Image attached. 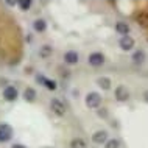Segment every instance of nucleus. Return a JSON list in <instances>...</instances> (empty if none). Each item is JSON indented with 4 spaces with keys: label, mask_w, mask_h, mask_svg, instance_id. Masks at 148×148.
Segmentation results:
<instances>
[{
    "label": "nucleus",
    "mask_w": 148,
    "mask_h": 148,
    "mask_svg": "<svg viewBox=\"0 0 148 148\" xmlns=\"http://www.w3.org/2000/svg\"><path fill=\"white\" fill-rule=\"evenodd\" d=\"M143 98H145V101L148 103V89H147L145 92H143Z\"/></svg>",
    "instance_id": "23"
},
{
    "label": "nucleus",
    "mask_w": 148,
    "mask_h": 148,
    "mask_svg": "<svg viewBox=\"0 0 148 148\" xmlns=\"http://www.w3.org/2000/svg\"><path fill=\"white\" fill-rule=\"evenodd\" d=\"M3 98H5L6 101H16V100L19 98L17 89H16L14 86H6L5 89H3Z\"/></svg>",
    "instance_id": "6"
},
{
    "label": "nucleus",
    "mask_w": 148,
    "mask_h": 148,
    "mask_svg": "<svg viewBox=\"0 0 148 148\" xmlns=\"http://www.w3.org/2000/svg\"><path fill=\"white\" fill-rule=\"evenodd\" d=\"M87 62H89L92 67H100V66H103V64H105V55L100 53V51H94V53L89 55Z\"/></svg>",
    "instance_id": "3"
},
{
    "label": "nucleus",
    "mask_w": 148,
    "mask_h": 148,
    "mask_svg": "<svg viewBox=\"0 0 148 148\" xmlns=\"http://www.w3.org/2000/svg\"><path fill=\"white\" fill-rule=\"evenodd\" d=\"M11 148H25V147H23V145H21V143H16V145H13Z\"/></svg>",
    "instance_id": "24"
},
{
    "label": "nucleus",
    "mask_w": 148,
    "mask_h": 148,
    "mask_svg": "<svg viewBox=\"0 0 148 148\" xmlns=\"http://www.w3.org/2000/svg\"><path fill=\"white\" fill-rule=\"evenodd\" d=\"M70 148H87V145H86V142L83 140V139L77 137V139H72Z\"/></svg>",
    "instance_id": "16"
},
{
    "label": "nucleus",
    "mask_w": 148,
    "mask_h": 148,
    "mask_svg": "<svg viewBox=\"0 0 148 148\" xmlns=\"http://www.w3.org/2000/svg\"><path fill=\"white\" fill-rule=\"evenodd\" d=\"M17 5H19V8H21L22 11H28L31 8V0H19Z\"/></svg>",
    "instance_id": "19"
},
{
    "label": "nucleus",
    "mask_w": 148,
    "mask_h": 148,
    "mask_svg": "<svg viewBox=\"0 0 148 148\" xmlns=\"http://www.w3.org/2000/svg\"><path fill=\"white\" fill-rule=\"evenodd\" d=\"M51 53H53V47L49 45V44H44V45L39 49V56H41L42 59H47L51 56Z\"/></svg>",
    "instance_id": "11"
},
{
    "label": "nucleus",
    "mask_w": 148,
    "mask_h": 148,
    "mask_svg": "<svg viewBox=\"0 0 148 148\" xmlns=\"http://www.w3.org/2000/svg\"><path fill=\"white\" fill-rule=\"evenodd\" d=\"M115 31L122 36H128L130 34V25L126 22H117L115 23Z\"/></svg>",
    "instance_id": "13"
},
{
    "label": "nucleus",
    "mask_w": 148,
    "mask_h": 148,
    "mask_svg": "<svg viewBox=\"0 0 148 148\" xmlns=\"http://www.w3.org/2000/svg\"><path fill=\"white\" fill-rule=\"evenodd\" d=\"M36 97H38V94H36V90L33 89V87H27L25 90H23V100L28 103H33Z\"/></svg>",
    "instance_id": "12"
},
{
    "label": "nucleus",
    "mask_w": 148,
    "mask_h": 148,
    "mask_svg": "<svg viewBox=\"0 0 148 148\" xmlns=\"http://www.w3.org/2000/svg\"><path fill=\"white\" fill-rule=\"evenodd\" d=\"M33 28H34V31H38V33H44V31L47 30L45 19H36L33 22Z\"/></svg>",
    "instance_id": "14"
},
{
    "label": "nucleus",
    "mask_w": 148,
    "mask_h": 148,
    "mask_svg": "<svg viewBox=\"0 0 148 148\" xmlns=\"http://www.w3.org/2000/svg\"><path fill=\"white\" fill-rule=\"evenodd\" d=\"M105 148H120V142L117 139H111V140H106Z\"/></svg>",
    "instance_id": "20"
},
{
    "label": "nucleus",
    "mask_w": 148,
    "mask_h": 148,
    "mask_svg": "<svg viewBox=\"0 0 148 148\" xmlns=\"http://www.w3.org/2000/svg\"><path fill=\"white\" fill-rule=\"evenodd\" d=\"M115 100L117 101H120V103H123V101H126L128 98H130V92H128V89H126V86H123V84H120V86H117L115 87Z\"/></svg>",
    "instance_id": "5"
},
{
    "label": "nucleus",
    "mask_w": 148,
    "mask_h": 148,
    "mask_svg": "<svg viewBox=\"0 0 148 148\" xmlns=\"http://www.w3.org/2000/svg\"><path fill=\"white\" fill-rule=\"evenodd\" d=\"M36 81L41 83V84H44V81H45V77H44V75H38V77H36Z\"/></svg>",
    "instance_id": "21"
},
{
    "label": "nucleus",
    "mask_w": 148,
    "mask_h": 148,
    "mask_svg": "<svg viewBox=\"0 0 148 148\" xmlns=\"http://www.w3.org/2000/svg\"><path fill=\"white\" fill-rule=\"evenodd\" d=\"M78 61H79V56H78L77 51L70 50V51H67V53H64V62H66V64H69V66H75V64H78Z\"/></svg>",
    "instance_id": "10"
},
{
    "label": "nucleus",
    "mask_w": 148,
    "mask_h": 148,
    "mask_svg": "<svg viewBox=\"0 0 148 148\" xmlns=\"http://www.w3.org/2000/svg\"><path fill=\"white\" fill-rule=\"evenodd\" d=\"M134 21L139 27L148 28V11H139V13L134 16Z\"/></svg>",
    "instance_id": "7"
},
{
    "label": "nucleus",
    "mask_w": 148,
    "mask_h": 148,
    "mask_svg": "<svg viewBox=\"0 0 148 148\" xmlns=\"http://www.w3.org/2000/svg\"><path fill=\"white\" fill-rule=\"evenodd\" d=\"M50 108H51V111H53L55 114L59 115V117H62V115L66 114V105H64L62 101H59L58 98H51Z\"/></svg>",
    "instance_id": "4"
},
{
    "label": "nucleus",
    "mask_w": 148,
    "mask_h": 148,
    "mask_svg": "<svg viewBox=\"0 0 148 148\" xmlns=\"http://www.w3.org/2000/svg\"><path fill=\"white\" fill-rule=\"evenodd\" d=\"M92 140H94L95 143H98V145L106 143V140H108V131H106V130H98V131H95V133L92 134Z\"/></svg>",
    "instance_id": "9"
},
{
    "label": "nucleus",
    "mask_w": 148,
    "mask_h": 148,
    "mask_svg": "<svg viewBox=\"0 0 148 148\" xmlns=\"http://www.w3.org/2000/svg\"><path fill=\"white\" fill-rule=\"evenodd\" d=\"M13 137V128L8 123H0V143H6Z\"/></svg>",
    "instance_id": "2"
},
{
    "label": "nucleus",
    "mask_w": 148,
    "mask_h": 148,
    "mask_svg": "<svg viewBox=\"0 0 148 148\" xmlns=\"http://www.w3.org/2000/svg\"><path fill=\"white\" fill-rule=\"evenodd\" d=\"M97 84L101 87L103 90H109L112 81H111V78H108V77H100V78H97Z\"/></svg>",
    "instance_id": "15"
},
{
    "label": "nucleus",
    "mask_w": 148,
    "mask_h": 148,
    "mask_svg": "<svg viewBox=\"0 0 148 148\" xmlns=\"http://www.w3.org/2000/svg\"><path fill=\"white\" fill-rule=\"evenodd\" d=\"M98 115H100V117H106V115H108V112H106V111L101 108V111H98Z\"/></svg>",
    "instance_id": "22"
},
{
    "label": "nucleus",
    "mask_w": 148,
    "mask_h": 148,
    "mask_svg": "<svg viewBox=\"0 0 148 148\" xmlns=\"http://www.w3.org/2000/svg\"><path fill=\"white\" fill-rule=\"evenodd\" d=\"M133 61L134 62H143L145 61V53H143L142 50H137V51H134V55H133Z\"/></svg>",
    "instance_id": "18"
},
{
    "label": "nucleus",
    "mask_w": 148,
    "mask_h": 148,
    "mask_svg": "<svg viewBox=\"0 0 148 148\" xmlns=\"http://www.w3.org/2000/svg\"><path fill=\"white\" fill-rule=\"evenodd\" d=\"M44 86H45L49 90H56V89H58L56 79H49V78H45V81H44Z\"/></svg>",
    "instance_id": "17"
},
{
    "label": "nucleus",
    "mask_w": 148,
    "mask_h": 148,
    "mask_svg": "<svg viewBox=\"0 0 148 148\" xmlns=\"http://www.w3.org/2000/svg\"><path fill=\"white\" fill-rule=\"evenodd\" d=\"M119 45H120V49L122 50H133V47H134V39L131 38L130 34L128 36H122L120 38V41H119Z\"/></svg>",
    "instance_id": "8"
},
{
    "label": "nucleus",
    "mask_w": 148,
    "mask_h": 148,
    "mask_svg": "<svg viewBox=\"0 0 148 148\" xmlns=\"http://www.w3.org/2000/svg\"><path fill=\"white\" fill-rule=\"evenodd\" d=\"M84 103H86L87 108H90V109H97V108H100V105H101V95H100L98 92H89L84 98Z\"/></svg>",
    "instance_id": "1"
}]
</instances>
